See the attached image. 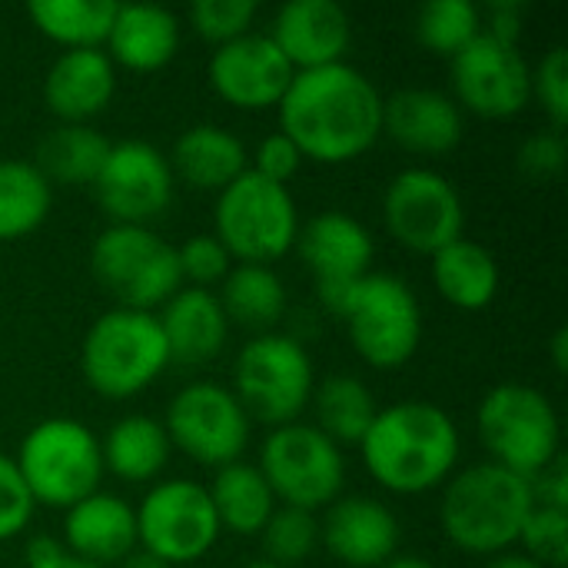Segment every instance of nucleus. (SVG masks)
<instances>
[{
	"label": "nucleus",
	"mask_w": 568,
	"mask_h": 568,
	"mask_svg": "<svg viewBox=\"0 0 568 568\" xmlns=\"http://www.w3.org/2000/svg\"><path fill=\"white\" fill-rule=\"evenodd\" d=\"M206 493L220 519V529L233 536H260L266 519L280 506L270 483L256 469V463H246V459L216 469Z\"/></svg>",
	"instance_id": "30"
},
{
	"label": "nucleus",
	"mask_w": 568,
	"mask_h": 568,
	"mask_svg": "<svg viewBox=\"0 0 568 568\" xmlns=\"http://www.w3.org/2000/svg\"><path fill=\"white\" fill-rule=\"evenodd\" d=\"M90 273L120 310L156 313L180 286L176 246L153 226L110 223L90 246Z\"/></svg>",
	"instance_id": "10"
},
{
	"label": "nucleus",
	"mask_w": 568,
	"mask_h": 568,
	"mask_svg": "<svg viewBox=\"0 0 568 568\" xmlns=\"http://www.w3.org/2000/svg\"><path fill=\"white\" fill-rule=\"evenodd\" d=\"M166 160L176 183L203 193H220L250 170L246 143L220 123H196L183 130Z\"/></svg>",
	"instance_id": "26"
},
{
	"label": "nucleus",
	"mask_w": 568,
	"mask_h": 568,
	"mask_svg": "<svg viewBox=\"0 0 568 568\" xmlns=\"http://www.w3.org/2000/svg\"><path fill=\"white\" fill-rule=\"evenodd\" d=\"M532 499L536 506H549V509H566L568 513V466L566 456L552 459L542 473H536L532 479Z\"/></svg>",
	"instance_id": "44"
},
{
	"label": "nucleus",
	"mask_w": 568,
	"mask_h": 568,
	"mask_svg": "<svg viewBox=\"0 0 568 568\" xmlns=\"http://www.w3.org/2000/svg\"><path fill=\"white\" fill-rule=\"evenodd\" d=\"M160 423L176 453L213 473L230 463H240L253 436V423L233 389L210 379L183 386L170 399L166 416Z\"/></svg>",
	"instance_id": "13"
},
{
	"label": "nucleus",
	"mask_w": 568,
	"mask_h": 568,
	"mask_svg": "<svg viewBox=\"0 0 568 568\" xmlns=\"http://www.w3.org/2000/svg\"><path fill=\"white\" fill-rule=\"evenodd\" d=\"M180 17L160 3H120L103 53L133 73L163 70L180 50Z\"/></svg>",
	"instance_id": "25"
},
{
	"label": "nucleus",
	"mask_w": 568,
	"mask_h": 568,
	"mask_svg": "<svg viewBox=\"0 0 568 568\" xmlns=\"http://www.w3.org/2000/svg\"><path fill=\"white\" fill-rule=\"evenodd\" d=\"M466 113L433 87H406L383 100V133L416 156H443L463 143Z\"/></svg>",
	"instance_id": "21"
},
{
	"label": "nucleus",
	"mask_w": 568,
	"mask_h": 568,
	"mask_svg": "<svg viewBox=\"0 0 568 568\" xmlns=\"http://www.w3.org/2000/svg\"><path fill=\"white\" fill-rule=\"evenodd\" d=\"M33 499L13 466V456L0 453V542L17 539L33 523Z\"/></svg>",
	"instance_id": "41"
},
{
	"label": "nucleus",
	"mask_w": 568,
	"mask_h": 568,
	"mask_svg": "<svg viewBox=\"0 0 568 568\" xmlns=\"http://www.w3.org/2000/svg\"><path fill=\"white\" fill-rule=\"evenodd\" d=\"M276 110L280 133L313 163H353L383 136V93L346 60L296 73Z\"/></svg>",
	"instance_id": "1"
},
{
	"label": "nucleus",
	"mask_w": 568,
	"mask_h": 568,
	"mask_svg": "<svg viewBox=\"0 0 568 568\" xmlns=\"http://www.w3.org/2000/svg\"><path fill=\"white\" fill-rule=\"evenodd\" d=\"M60 546L100 568H116L136 552V513L126 499L110 493H93L63 513Z\"/></svg>",
	"instance_id": "22"
},
{
	"label": "nucleus",
	"mask_w": 568,
	"mask_h": 568,
	"mask_svg": "<svg viewBox=\"0 0 568 568\" xmlns=\"http://www.w3.org/2000/svg\"><path fill=\"white\" fill-rule=\"evenodd\" d=\"M23 568H100V566H90V562H83V559L70 556V552L60 546V539H53V536H37V539H30V542H27V562H23Z\"/></svg>",
	"instance_id": "45"
},
{
	"label": "nucleus",
	"mask_w": 568,
	"mask_h": 568,
	"mask_svg": "<svg viewBox=\"0 0 568 568\" xmlns=\"http://www.w3.org/2000/svg\"><path fill=\"white\" fill-rule=\"evenodd\" d=\"M300 166H303L300 146L286 133H280V130L263 136L256 143V150H253V160H250V170L256 176H263L270 183H283V186L300 173Z\"/></svg>",
	"instance_id": "42"
},
{
	"label": "nucleus",
	"mask_w": 568,
	"mask_h": 568,
	"mask_svg": "<svg viewBox=\"0 0 568 568\" xmlns=\"http://www.w3.org/2000/svg\"><path fill=\"white\" fill-rule=\"evenodd\" d=\"M383 568H436L426 556H413V552H396Z\"/></svg>",
	"instance_id": "49"
},
{
	"label": "nucleus",
	"mask_w": 568,
	"mask_h": 568,
	"mask_svg": "<svg viewBox=\"0 0 568 568\" xmlns=\"http://www.w3.org/2000/svg\"><path fill=\"white\" fill-rule=\"evenodd\" d=\"M529 87H532V100L546 110L552 130L566 133L568 123V50L562 43H556L549 53H542V60L532 67L529 73Z\"/></svg>",
	"instance_id": "40"
},
{
	"label": "nucleus",
	"mask_w": 568,
	"mask_h": 568,
	"mask_svg": "<svg viewBox=\"0 0 568 568\" xmlns=\"http://www.w3.org/2000/svg\"><path fill=\"white\" fill-rule=\"evenodd\" d=\"M529 73L532 63L523 57L519 43L479 33L449 60V97L463 113H476L483 120H509L532 103Z\"/></svg>",
	"instance_id": "15"
},
{
	"label": "nucleus",
	"mask_w": 568,
	"mask_h": 568,
	"mask_svg": "<svg viewBox=\"0 0 568 568\" xmlns=\"http://www.w3.org/2000/svg\"><path fill=\"white\" fill-rule=\"evenodd\" d=\"M483 33L499 37L506 43H519V33H523V7L519 3H493L483 13Z\"/></svg>",
	"instance_id": "46"
},
{
	"label": "nucleus",
	"mask_w": 568,
	"mask_h": 568,
	"mask_svg": "<svg viewBox=\"0 0 568 568\" xmlns=\"http://www.w3.org/2000/svg\"><path fill=\"white\" fill-rule=\"evenodd\" d=\"M240 568H280V566H273V562H266V559H253V562H246V566H240Z\"/></svg>",
	"instance_id": "51"
},
{
	"label": "nucleus",
	"mask_w": 568,
	"mask_h": 568,
	"mask_svg": "<svg viewBox=\"0 0 568 568\" xmlns=\"http://www.w3.org/2000/svg\"><path fill=\"white\" fill-rule=\"evenodd\" d=\"M230 389L250 423H263L270 429L300 423L316 389L313 356L296 336L260 333L236 353Z\"/></svg>",
	"instance_id": "8"
},
{
	"label": "nucleus",
	"mask_w": 568,
	"mask_h": 568,
	"mask_svg": "<svg viewBox=\"0 0 568 568\" xmlns=\"http://www.w3.org/2000/svg\"><path fill=\"white\" fill-rule=\"evenodd\" d=\"M256 469L270 483L280 506H293L313 516L333 506L346 486L343 449L303 419L266 433Z\"/></svg>",
	"instance_id": "11"
},
{
	"label": "nucleus",
	"mask_w": 568,
	"mask_h": 568,
	"mask_svg": "<svg viewBox=\"0 0 568 568\" xmlns=\"http://www.w3.org/2000/svg\"><path fill=\"white\" fill-rule=\"evenodd\" d=\"M532 506V483L486 459L449 476L439 499V526L459 552L493 559L519 546Z\"/></svg>",
	"instance_id": "3"
},
{
	"label": "nucleus",
	"mask_w": 568,
	"mask_h": 568,
	"mask_svg": "<svg viewBox=\"0 0 568 568\" xmlns=\"http://www.w3.org/2000/svg\"><path fill=\"white\" fill-rule=\"evenodd\" d=\"M116 7L113 0H30L27 17L63 50H103Z\"/></svg>",
	"instance_id": "32"
},
{
	"label": "nucleus",
	"mask_w": 568,
	"mask_h": 568,
	"mask_svg": "<svg viewBox=\"0 0 568 568\" xmlns=\"http://www.w3.org/2000/svg\"><path fill=\"white\" fill-rule=\"evenodd\" d=\"M349 346L373 369L406 366L423 343V306L413 286L393 273L363 276L336 310Z\"/></svg>",
	"instance_id": "9"
},
{
	"label": "nucleus",
	"mask_w": 568,
	"mask_h": 568,
	"mask_svg": "<svg viewBox=\"0 0 568 568\" xmlns=\"http://www.w3.org/2000/svg\"><path fill=\"white\" fill-rule=\"evenodd\" d=\"M266 37L280 47L296 73L346 60L353 20L336 0H290L276 10Z\"/></svg>",
	"instance_id": "20"
},
{
	"label": "nucleus",
	"mask_w": 568,
	"mask_h": 568,
	"mask_svg": "<svg viewBox=\"0 0 568 568\" xmlns=\"http://www.w3.org/2000/svg\"><path fill=\"white\" fill-rule=\"evenodd\" d=\"M293 77L296 70L290 67V60L260 30H250L223 47H213L206 63V80L213 93L223 103L250 113L280 106Z\"/></svg>",
	"instance_id": "18"
},
{
	"label": "nucleus",
	"mask_w": 568,
	"mask_h": 568,
	"mask_svg": "<svg viewBox=\"0 0 568 568\" xmlns=\"http://www.w3.org/2000/svg\"><path fill=\"white\" fill-rule=\"evenodd\" d=\"M519 170L526 176H536V180H552L566 170L568 160V146H566V133L559 130H539L532 133L523 146H519Z\"/></svg>",
	"instance_id": "43"
},
{
	"label": "nucleus",
	"mask_w": 568,
	"mask_h": 568,
	"mask_svg": "<svg viewBox=\"0 0 568 568\" xmlns=\"http://www.w3.org/2000/svg\"><path fill=\"white\" fill-rule=\"evenodd\" d=\"M260 542L266 562L280 568L303 566L320 549V519L293 506H276L260 532Z\"/></svg>",
	"instance_id": "36"
},
{
	"label": "nucleus",
	"mask_w": 568,
	"mask_h": 568,
	"mask_svg": "<svg viewBox=\"0 0 568 568\" xmlns=\"http://www.w3.org/2000/svg\"><path fill=\"white\" fill-rule=\"evenodd\" d=\"M483 568H542V566H539V562H532L529 556H523L519 549H509V552H503V556L486 559V566Z\"/></svg>",
	"instance_id": "48"
},
{
	"label": "nucleus",
	"mask_w": 568,
	"mask_h": 568,
	"mask_svg": "<svg viewBox=\"0 0 568 568\" xmlns=\"http://www.w3.org/2000/svg\"><path fill=\"white\" fill-rule=\"evenodd\" d=\"M176 263H180L183 286H196V290L220 286L233 270V256L213 233H196L183 246H176Z\"/></svg>",
	"instance_id": "39"
},
{
	"label": "nucleus",
	"mask_w": 568,
	"mask_h": 568,
	"mask_svg": "<svg viewBox=\"0 0 568 568\" xmlns=\"http://www.w3.org/2000/svg\"><path fill=\"white\" fill-rule=\"evenodd\" d=\"M300 260L310 266L313 283H316V296L326 306V313L336 316L339 303L346 300V293L369 276L373 260H376V240L366 230V223H359L356 216L343 213V210H323L316 216H310L300 226L296 246Z\"/></svg>",
	"instance_id": "17"
},
{
	"label": "nucleus",
	"mask_w": 568,
	"mask_h": 568,
	"mask_svg": "<svg viewBox=\"0 0 568 568\" xmlns=\"http://www.w3.org/2000/svg\"><path fill=\"white\" fill-rule=\"evenodd\" d=\"M359 453L376 486L393 496H423L443 489L459 469L463 436L436 403L403 399L376 413Z\"/></svg>",
	"instance_id": "2"
},
{
	"label": "nucleus",
	"mask_w": 568,
	"mask_h": 568,
	"mask_svg": "<svg viewBox=\"0 0 568 568\" xmlns=\"http://www.w3.org/2000/svg\"><path fill=\"white\" fill-rule=\"evenodd\" d=\"M133 513L136 546L170 568L200 562L223 536L206 486L193 479L153 483Z\"/></svg>",
	"instance_id": "12"
},
{
	"label": "nucleus",
	"mask_w": 568,
	"mask_h": 568,
	"mask_svg": "<svg viewBox=\"0 0 568 568\" xmlns=\"http://www.w3.org/2000/svg\"><path fill=\"white\" fill-rule=\"evenodd\" d=\"M100 453H103V473L130 486H143V483L153 486L163 476L173 446L160 419L130 413L106 429V436L100 439Z\"/></svg>",
	"instance_id": "27"
},
{
	"label": "nucleus",
	"mask_w": 568,
	"mask_h": 568,
	"mask_svg": "<svg viewBox=\"0 0 568 568\" xmlns=\"http://www.w3.org/2000/svg\"><path fill=\"white\" fill-rule=\"evenodd\" d=\"M93 190L110 223L150 226L170 210L176 180L163 150L146 140H120L110 143Z\"/></svg>",
	"instance_id": "16"
},
{
	"label": "nucleus",
	"mask_w": 568,
	"mask_h": 568,
	"mask_svg": "<svg viewBox=\"0 0 568 568\" xmlns=\"http://www.w3.org/2000/svg\"><path fill=\"white\" fill-rule=\"evenodd\" d=\"M523 556L542 568H566L568 562V513L566 509H549V506H532L519 546Z\"/></svg>",
	"instance_id": "37"
},
{
	"label": "nucleus",
	"mask_w": 568,
	"mask_h": 568,
	"mask_svg": "<svg viewBox=\"0 0 568 568\" xmlns=\"http://www.w3.org/2000/svg\"><path fill=\"white\" fill-rule=\"evenodd\" d=\"M256 13H260L256 0H196L186 10L190 27L213 47H223L250 33L256 23Z\"/></svg>",
	"instance_id": "38"
},
{
	"label": "nucleus",
	"mask_w": 568,
	"mask_h": 568,
	"mask_svg": "<svg viewBox=\"0 0 568 568\" xmlns=\"http://www.w3.org/2000/svg\"><path fill=\"white\" fill-rule=\"evenodd\" d=\"M476 433L489 463L532 479L562 456V423L552 399L529 383L489 389L476 409Z\"/></svg>",
	"instance_id": "6"
},
{
	"label": "nucleus",
	"mask_w": 568,
	"mask_h": 568,
	"mask_svg": "<svg viewBox=\"0 0 568 568\" xmlns=\"http://www.w3.org/2000/svg\"><path fill=\"white\" fill-rule=\"evenodd\" d=\"M116 97V67L103 50H63L43 77V103L57 123H90Z\"/></svg>",
	"instance_id": "23"
},
{
	"label": "nucleus",
	"mask_w": 568,
	"mask_h": 568,
	"mask_svg": "<svg viewBox=\"0 0 568 568\" xmlns=\"http://www.w3.org/2000/svg\"><path fill=\"white\" fill-rule=\"evenodd\" d=\"M383 220L389 236L419 253L436 256L466 236V203L449 176L429 166L399 170L383 193Z\"/></svg>",
	"instance_id": "14"
},
{
	"label": "nucleus",
	"mask_w": 568,
	"mask_h": 568,
	"mask_svg": "<svg viewBox=\"0 0 568 568\" xmlns=\"http://www.w3.org/2000/svg\"><path fill=\"white\" fill-rule=\"evenodd\" d=\"M53 210V186L30 160H0V243L37 233Z\"/></svg>",
	"instance_id": "34"
},
{
	"label": "nucleus",
	"mask_w": 568,
	"mask_h": 568,
	"mask_svg": "<svg viewBox=\"0 0 568 568\" xmlns=\"http://www.w3.org/2000/svg\"><path fill=\"white\" fill-rule=\"evenodd\" d=\"M220 306L230 326H243L250 333H276V323L286 316V283L273 266L233 263L226 280L220 283Z\"/></svg>",
	"instance_id": "29"
},
{
	"label": "nucleus",
	"mask_w": 568,
	"mask_h": 568,
	"mask_svg": "<svg viewBox=\"0 0 568 568\" xmlns=\"http://www.w3.org/2000/svg\"><path fill=\"white\" fill-rule=\"evenodd\" d=\"M399 539L396 513L373 496H339L320 519V546L346 568H383L399 552Z\"/></svg>",
	"instance_id": "19"
},
{
	"label": "nucleus",
	"mask_w": 568,
	"mask_h": 568,
	"mask_svg": "<svg viewBox=\"0 0 568 568\" xmlns=\"http://www.w3.org/2000/svg\"><path fill=\"white\" fill-rule=\"evenodd\" d=\"M310 406H313V419H316L313 426L326 439H333L339 449L359 446L379 413L373 389L356 376H329V379L316 383Z\"/></svg>",
	"instance_id": "33"
},
{
	"label": "nucleus",
	"mask_w": 568,
	"mask_h": 568,
	"mask_svg": "<svg viewBox=\"0 0 568 568\" xmlns=\"http://www.w3.org/2000/svg\"><path fill=\"white\" fill-rule=\"evenodd\" d=\"M170 366V349L156 313L106 310L80 343V373L103 399H130L150 389Z\"/></svg>",
	"instance_id": "4"
},
{
	"label": "nucleus",
	"mask_w": 568,
	"mask_h": 568,
	"mask_svg": "<svg viewBox=\"0 0 568 568\" xmlns=\"http://www.w3.org/2000/svg\"><path fill=\"white\" fill-rule=\"evenodd\" d=\"M429 260H433V270H429L433 286L449 306L476 313L496 300L503 273H499V260L483 243L463 236V240L443 246Z\"/></svg>",
	"instance_id": "28"
},
{
	"label": "nucleus",
	"mask_w": 568,
	"mask_h": 568,
	"mask_svg": "<svg viewBox=\"0 0 568 568\" xmlns=\"http://www.w3.org/2000/svg\"><path fill=\"white\" fill-rule=\"evenodd\" d=\"M106 153L110 140L93 123H57L40 140L33 166L47 176L50 186H93Z\"/></svg>",
	"instance_id": "31"
},
{
	"label": "nucleus",
	"mask_w": 568,
	"mask_h": 568,
	"mask_svg": "<svg viewBox=\"0 0 568 568\" xmlns=\"http://www.w3.org/2000/svg\"><path fill=\"white\" fill-rule=\"evenodd\" d=\"M549 359H552V369L562 376L568 369V329L566 326H559L556 333H552V339H549Z\"/></svg>",
	"instance_id": "47"
},
{
	"label": "nucleus",
	"mask_w": 568,
	"mask_h": 568,
	"mask_svg": "<svg viewBox=\"0 0 568 568\" xmlns=\"http://www.w3.org/2000/svg\"><path fill=\"white\" fill-rule=\"evenodd\" d=\"M300 206L283 183H270L246 170L226 190L216 193L213 236L226 246L233 263L273 266L300 236Z\"/></svg>",
	"instance_id": "7"
},
{
	"label": "nucleus",
	"mask_w": 568,
	"mask_h": 568,
	"mask_svg": "<svg viewBox=\"0 0 568 568\" xmlns=\"http://www.w3.org/2000/svg\"><path fill=\"white\" fill-rule=\"evenodd\" d=\"M483 33V10L473 0H429L416 13V40L439 57H456Z\"/></svg>",
	"instance_id": "35"
},
{
	"label": "nucleus",
	"mask_w": 568,
	"mask_h": 568,
	"mask_svg": "<svg viewBox=\"0 0 568 568\" xmlns=\"http://www.w3.org/2000/svg\"><path fill=\"white\" fill-rule=\"evenodd\" d=\"M170 363L203 366L216 359L230 336V320L220 306L216 290L180 286L160 310H156Z\"/></svg>",
	"instance_id": "24"
},
{
	"label": "nucleus",
	"mask_w": 568,
	"mask_h": 568,
	"mask_svg": "<svg viewBox=\"0 0 568 568\" xmlns=\"http://www.w3.org/2000/svg\"><path fill=\"white\" fill-rule=\"evenodd\" d=\"M13 466L33 499V506L70 509L80 499L100 493L103 453L100 436L70 416H50L20 439Z\"/></svg>",
	"instance_id": "5"
},
{
	"label": "nucleus",
	"mask_w": 568,
	"mask_h": 568,
	"mask_svg": "<svg viewBox=\"0 0 568 568\" xmlns=\"http://www.w3.org/2000/svg\"><path fill=\"white\" fill-rule=\"evenodd\" d=\"M116 568H170V566H163L160 559H153V556H146L143 549H136V552H130L123 562Z\"/></svg>",
	"instance_id": "50"
}]
</instances>
